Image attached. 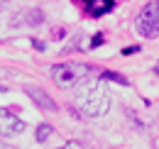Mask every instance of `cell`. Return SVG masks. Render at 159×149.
Segmentation results:
<instances>
[{"instance_id": "obj_1", "label": "cell", "mask_w": 159, "mask_h": 149, "mask_svg": "<svg viewBox=\"0 0 159 149\" xmlns=\"http://www.w3.org/2000/svg\"><path fill=\"white\" fill-rule=\"evenodd\" d=\"M76 105L83 115L88 117H103L105 112L110 110V93L103 83H88L83 91H79L76 95Z\"/></svg>"}, {"instance_id": "obj_2", "label": "cell", "mask_w": 159, "mask_h": 149, "mask_svg": "<svg viewBox=\"0 0 159 149\" xmlns=\"http://www.w3.org/2000/svg\"><path fill=\"white\" fill-rule=\"evenodd\" d=\"M88 76H91V66H86V64H57V66H52V78L61 88L81 86L88 81Z\"/></svg>"}, {"instance_id": "obj_3", "label": "cell", "mask_w": 159, "mask_h": 149, "mask_svg": "<svg viewBox=\"0 0 159 149\" xmlns=\"http://www.w3.org/2000/svg\"><path fill=\"white\" fill-rule=\"evenodd\" d=\"M135 29L142 37H159V0L147 2L135 20Z\"/></svg>"}, {"instance_id": "obj_4", "label": "cell", "mask_w": 159, "mask_h": 149, "mask_svg": "<svg viewBox=\"0 0 159 149\" xmlns=\"http://www.w3.org/2000/svg\"><path fill=\"white\" fill-rule=\"evenodd\" d=\"M25 122L15 112H10L7 108H0V134L2 137H15V134H22L25 132Z\"/></svg>"}, {"instance_id": "obj_5", "label": "cell", "mask_w": 159, "mask_h": 149, "mask_svg": "<svg viewBox=\"0 0 159 149\" xmlns=\"http://www.w3.org/2000/svg\"><path fill=\"white\" fill-rule=\"evenodd\" d=\"M44 22V15H42L39 7H30V10H22V12H17L15 17H12V25L15 27H37V25H42Z\"/></svg>"}, {"instance_id": "obj_6", "label": "cell", "mask_w": 159, "mask_h": 149, "mask_svg": "<svg viewBox=\"0 0 159 149\" xmlns=\"http://www.w3.org/2000/svg\"><path fill=\"white\" fill-rule=\"evenodd\" d=\"M27 95L34 100V105H39V108H44V110H57L54 98L47 93V91H42L39 86H27Z\"/></svg>"}, {"instance_id": "obj_7", "label": "cell", "mask_w": 159, "mask_h": 149, "mask_svg": "<svg viewBox=\"0 0 159 149\" xmlns=\"http://www.w3.org/2000/svg\"><path fill=\"white\" fill-rule=\"evenodd\" d=\"M113 7H115L113 0H86V10H88V15H93V17H100V15L110 12Z\"/></svg>"}, {"instance_id": "obj_8", "label": "cell", "mask_w": 159, "mask_h": 149, "mask_svg": "<svg viewBox=\"0 0 159 149\" xmlns=\"http://www.w3.org/2000/svg\"><path fill=\"white\" fill-rule=\"evenodd\" d=\"M100 78H103V81L120 83V86H127V78H125V76H120V74H115V71H103V74H100Z\"/></svg>"}, {"instance_id": "obj_9", "label": "cell", "mask_w": 159, "mask_h": 149, "mask_svg": "<svg viewBox=\"0 0 159 149\" xmlns=\"http://www.w3.org/2000/svg\"><path fill=\"white\" fill-rule=\"evenodd\" d=\"M49 137H52V127L49 125H39L37 127V142H47Z\"/></svg>"}, {"instance_id": "obj_10", "label": "cell", "mask_w": 159, "mask_h": 149, "mask_svg": "<svg viewBox=\"0 0 159 149\" xmlns=\"http://www.w3.org/2000/svg\"><path fill=\"white\" fill-rule=\"evenodd\" d=\"M59 149H83V147H81L79 142H66V144H61Z\"/></svg>"}, {"instance_id": "obj_11", "label": "cell", "mask_w": 159, "mask_h": 149, "mask_svg": "<svg viewBox=\"0 0 159 149\" xmlns=\"http://www.w3.org/2000/svg\"><path fill=\"white\" fill-rule=\"evenodd\" d=\"M135 52H139V47H127V49H122V54H135Z\"/></svg>"}, {"instance_id": "obj_12", "label": "cell", "mask_w": 159, "mask_h": 149, "mask_svg": "<svg viewBox=\"0 0 159 149\" xmlns=\"http://www.w3.org/2000/svg\"><path fill=\"white\" fill-rule=\"evenodd\" d=\"M100 42H103V34H96V37H93V42H91V44H93V47H98Z\"/></svg>"}, {"instance_id": "obj_13", "label": "cell", "mask_w": 159, "mask_h": 149, "mask_svg": "<svg viewBox=\"0 0 159 149\" xmlns=\"http://www.w3.org/2000/svg\"><path fill=\"white\" fill-rule=\"evenodd\" d=\"M34 47H37V49H39V52H44V49H47V47H44V44H42L39 39H34Z\"/></svg>"}, {"instance_id": "obj_14", "label": "cell", "mask_w": 159, "mask_h": 149, "mask_svg": "<svg viewBox=\"0 0 159 149\" xmlns=\"http://www.w3.org/2000/svg\"><path fill=\"white\" fill-rule=\"evenodd\" d=\"M0 149H15V147H10V144H2V142H0Z\"/></svg>"}, {"instance_id": "obj_15", "label": "cell", "mask_w": 159, "mask_h": 149, "mask_svg": "<svg viewBox=\"0 0 159 149\" xmlns=\"http://www.w3.org/2000/svg\"><path fill=\"white\" fill-rule=\"evenodd\" d=\"M154 74H159V61H157V66H154Z\"/></svg>"}]
</instances>
